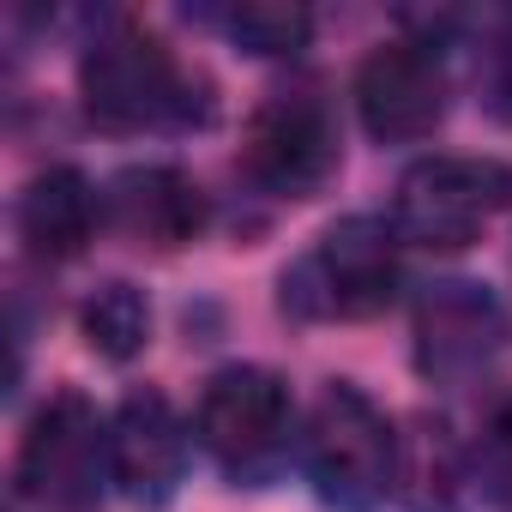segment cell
Masks as SVG:
<instances>
[{"label": "cell", "mask_w": 512, "mask_h": 512, "mask_svg": "<svg viewBox=\"0 0 512 512\" xmlns=\"http://www.w3.org/2000/svg\"><path fill=\"white\" fill-rule=\"evenodd\" d=\"M13 482L37 506H61V512L97 506V494L115 488L109 482V416H97V404L73 386L49 392L43 410L25 422Z\"/></svg>", "instance_id": "6"}, {"label": "cell", "mask_w": 512, "mask_h": 512, "mask_svg": "<svg viewBox=\"0 0 512 512\" xmlns=\"http://www.w3.org/2000/svg\"><path fill=\"white\" fill-rule=\"evenodd\" d=\"M350 91H356V115H362L368 139H380V145H416V139L440 133V121L452 109L446 61L434 43H416V37H392V43L368 49Z\"/></svg>", "instance_id": "9"}, {"label": "cell", "mask_w": 512, "mask_h": 512, "mask_svg": "<svg viewBox=\"0 0 512 512\" xmlns=\"http://www.w3.org/2000/svg\"><path fill=\"white\" fill-rule=\"evenodd\" d=\"M410 338H416L422 380H434V386H470L506 350L512 320H506V302L488 284H476V278H440V284H428L416 296Z\"/></svg>", "instance_id": "8"}, {"label": "cell", "mask_w": 512, "mask_h": 512, "mask_svg": "<svg viewBox=\"0 0 512 512\" xmlns=\"http://www.w3.org/2000/svg\"><path fill=\"white\" fill-rule=\"evenodd\" d=\"M79 338L103 362H133L151 344V302H145V290H133L127 278L97 284L79 302Z\"/></svg>", "instance_id": "14"}, {"label": "cell", "mask_w": 512, "mask_h": 512, "mask_svg": "<svg viewBox=\"0 0 512 512\" xmlns=\"http://www.w3.org/2000/svg\"><path fill=\"white\" fill-rule=\"evenodd\" d=\"M512 205V169L500 157H422L398 175L392 229L404 247H470Z\"/></svg>", "instance_id": "5"}, {"label": "cell", "mask_w": 512, "mask_h": 512, "mask_svg": "<svg viewBox=\"0 0 512 512\" xmlns=\"http://www.w3.org/2000/svg\"><path fill=\"white\" fill-rule=\"evenodd\" d=\"M103 223H109V199L73 163H49L43 175H31L25 193H19V205H13V229H19L25 253L43 260V266L79 260V253L97 241Z\"/></svg>", "instance_id": "12"}, {"label": "cell", "mask_w": 512, "mask_h": 512, "mask_svg": "<svg viewBox=\"0 0 512 512\" xmlns=\"http://www.w3.org/2000/svg\"><path fill=\"white\" fill-rule=\"evenodd\" d=\"M187 452H193V428L175 416V404L157 386H139L109 410V482L127 506L139 512L169 506L181 494Z\"/></svg>", "instance_id": "10"}, {"label": "cell", "mask_w": 512, "mask_h": 512, "mask_svg": "<svg viewBox=\"0 0 512 512\" xmlns=\"http://www.w3.org/2000/svg\"><path fill=\"white\" fill-rule=\"evenodd\" d=\"M404 290V241L392 217H338L284 272V314L296 320H374Z\"/></svg>", "instance_id": "3"}, {"label": "cell", "mask_w": 512, "mask_h": 512, "mask_svg": "<svg viewBox=\"0 0 512 512\" xmlns=\"http://www.w3.org/2000/svg\"><path fill=\"white\" fill-rule=\"evenodd\" d=\"M470 494H476L470 446L440 416L398 422V494L392 500H404L410 512H464Z\"/></svg>", "instance_id": "13"}, {"label": "cell", "mask_w": 512, "mask_h": 512, "mask_svg": "<svg viewBox=\"0 0 512 512\" xmlns=\"http://www.w3.org/2000/svg\"><path fill=\"white\" fill-rule=\"evenodd\" d=\"M79 103L103 133H163L211 115L205 85L139 19H109L79 55Z\"/></svg>", "instance_id": "1"}, {"label": "cell", "mask_w": 512, "mask_h": 512, "mask_svg": "<svg viewBox=\"0 0 512 512\" xmlns=\"http://www.w3.org/2000/svg\"><path fill=\"white\" fill-rule=\"evenodd\" d=\"M344 163L338 115L320 91H272L260 109L247 115L241 133V169L278 199H314Z\"/></svg>", "instance_id": "7"}, {"label": "cell", "mask_w": 512, "mask_h": 512, "mask_svg": "<svg viewBox=\"0 0 512 512\" xmlns=\"http://www.w3.org/2000/svg\"><path fill=\"white\" fill-rule=\"evenodd\" d=\"M217 25L235 49L260 55V61H290L314 37V13L296 7V0H235V7L217 13Z\"/></svg>", "instance_id": "15"}, {"label": "cell", "mask_w": 512, "mask_h": 512, "mask_svg": "<svg viewBox=\"0 0 512 512\" xmlns=\"http://www.w3.org/2000/svg\"><path fill=\"white\" fill-rule=\"evenodd\" d=\"M109 223L133 241V247H151V253H175L187 241L205 235L211 223V199L205 187L175 169V163H139V169H121L109 187Z\"/></svg>", "instance_id": "11"}, {"label": "cell", "mask_w": 512, "mask_h": 512, "mask_svg": "<svg viewBox=\"0 0 512 512\" xmlns=\"http://www.w3.org/2000/svg\"><path fill=\"white\" fill-rule=\"evenodd\" d=\"M296 398L278 368L229 362L205 380L193 410V446L235 482H266L296 446Z\"/></svg>", "instance_id": "4"}, {"label": "cell", "mask_w": 512, "mask_h": 512, "mask_svg": "<svg viewBox=\"0 0 512 512\" xmlns=\"http://www.w3.org/2000/svg\"><path fill=\"white\" fill-rule=\"evenodd\" d=\"M476 79H482V103H488V115L512 127V7L488 19V37H482V67H476Z\"/></svg>", "instance_id": "16"}, {"label": "cell", "mask_w": 512, "mask_h": 512, "mask_svg": "<svg viewBox=\"0 0 512 512\" xmlns=\"http://www.w3.org/2000/svg\"><path fill=\"white\" fill-rule=\"evenodd\" d=\"M296 458L332 512H374L398 494V422L356 380L320 386L302 416Z\"/></svg>", "instance_id": "2"}]
</instances>
